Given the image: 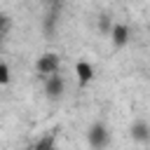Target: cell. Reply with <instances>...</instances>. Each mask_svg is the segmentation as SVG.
I'll list each match as a JSON object with an SVG mask.
<instances>
[{
	"mask_svg": "<svg viewBox=\"0 0 150 150\" xmlns=\"http://www.w3.org/2000/svg\"><path fill=\"white\" fill-rule=\"evenodd\" d=\"M35 70L42 73V75H52V73H56V70H59V56L52 54V52L45 54V56H40L38 63H35Z\"/></svg>",
	"mask_w": 150,
	"mask_h": 150,
	"instance_id": "obj_1",
	"label": "cell"
},
{
	"mask_svg": "<svg viewBox=\"0 0 150 150\" xmlns=\"http://www.w3.org/2000/svg\"><path fill=\"white\" fill-rule=\"evenodd\" d=\"M87 138H89V145H94V148H103V145L108 143V131H105L103 124H91Z\"/></svg>",
	"mask_w": 150,
	"mask_h": 150,
	"instance_id": "obj_2",
	"label": "cell"
},
{
	"mask_svg": "<svg viewBox=\"0 0 150 150\" xmlns=\"http://www.w3.org/2000/svg\"><path fill=\"white\" fill-rule=\"evenodd\" d=\"M45 94H47L49 98H59V96L63 94V77L56 75V73H52V75L47 77V82H45Z\"/></svg>",
	"mask_w": 150,
	"mask_h": 150,
	"instance_id": "obj_3",
	"label": "cell"
},
{
	"mask_svg": "<svg viewBox=\"0 0 150 150\" xmlns=\"http://www.w3.org/2000/svg\"><path fill=\"white\" fill-rule=\"evenodd\" d=\"M110 35H112V45L115 47H124L127 40H129V28L124 23H115V26H110Z\"/></svg>",
	"mask_w": 150,
	"mask_h": 150,
	"instance_id": "obj_4",
	"label": "cell"
},
{
	"mask_svg": "<svg viewBox=\"0 0 150 150\" xmlns=\"http://www.w3.org/2000/svg\"><path fill=\"white\" fill-rule=\"evenodd\" d=\"M75 75H77L80 84H87V82L94 80V68H91L87 61H77V63H75Z\"/></svg>",
	"mask_w": 150,
	"mask_h": 150,
	"instance_id": "obj_5",
	"label": "cell"
},
{
	"mask_svg": "<svg viewBox=\"0 0 150 150\" xmlns=\"http://www.w3.org/2000/svg\"><path fill=\"white\" fill-rule=\"evenodd\" d=\"M131 136L136 138V141H141V143H145L148 138H150V127H148V122H136L134 127H131Z\"/></svg>",
	"mask_w": 150,
	"mask_h": 150,
	"instance_id": "obj_6",
	"label": "cell"
},
{
	"mask_svg": "<svg viewBox=\"0 0 150 150\" xmlns=\"http://www.w3.org/2000/svg\"><path fill=\"white\" fill-rule=\"evenodd\" d=\"M7 82H9V68L0 63V84H7Z\"/></svg>",
	"mask_w": 150,
	"mask_h": 150,
	"instance_id": "obj_7",
	"label": "cell"
},
{
	"mask_svg": "<svg viewBox=\"0 0 150 150\" xmlns=\"http://www.w3.org/2000/svg\"><path fill=\"white\" fill-rule=\"evenodd\" d=\"M98 26H101V30H105V33H110V19H108V16H101V21H98Z\"/></svg>",
	"mask_w": 150,
	"mask_h": 150,
	"instance_id": "obj_8",
	"label": "cell"
},
{
	"mask_svg": "<svg viewBox=\"0 0 150 150\" xmlns=\"http://www.w3.org/2000/svg\"><path fill=\"white\" fill-rule=\"evenodd\" d=\"M7 26H9V19H7L5 14H0V35L7 30Z\"/></svg>",
	"mask_w": 150,
	"mask_h": 150,
	"instance_id": "obj_9",
	"label": "cell"
},
{
	"mask_svg": "<svg viewBox=\"0 0 150 150\" xmlns=\"http://www.w3.org/2000/svg\"><path fill=\"white\" fill-rule=\"evenodd\" d=\"M54 145V138H45V141H38V148H52Z\"/></svg>",
	"mask_w": 150,
	"mask_h": 150,
	"instance_id": "obj_10",
	"label": "cell"
}]
</instances>
